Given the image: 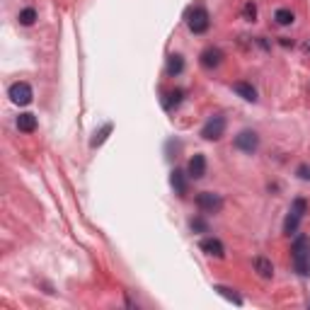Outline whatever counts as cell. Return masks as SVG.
Returning <instances> with one entry per match:
<instances>
[{
	"mask_svg": "<svg viewBox=\"0 0 310 310\" xmlns=\"http://www.w3.org/2000/svg\"><path fill=\"white\" fill-rule=\"evenodd\" d=\"M293 264H296V272L301 276L310 274V237L305 235L296 237V242H293Z\"/></svg>",
	"mask_w": 310,
	"mask_h": 310,
	"instance_id": "1",
	"label": "cell"
},
{
	"mask_svg": "<svg viewBox=\"0 0 310 310\" xmlns=\"http://www.w3.org/2000/svg\"><path fill=\"white\" fill-rule=\"evenodd\" d=\"M187 27L192 29L194 34H204L206 29H209V12L206 8H192L187 12Z\"/></svg>",
	"mask_w": 310,
	"mask_h": 310,
	"instance_id": "2",
	"label": "cell"
},
{
	"mask_svg": "<svg viewBox=\"0 0 310 310\" xmlns=\"http://www.w3.org/2000/svg\"><path fill=\"white\" fill-rule=\"evenodd\" d=\"M223 131H226V119L220 117V114H213V117L204 124L201 128V138H206V141H218L223 136Z\"/></svg>",
	"mask_w": 310,
	"mask_h": 310,
	"instance_id": "3",
	"label": "cell"
},
{
	"mask_svg": "<svg viewBox=\"0 0 310 310\" xmlns=\"http://www.w3.org/2000/svg\"><path fill=\"white\" fill-rule=\"evenodd\" d=\"M196 206H199L204 213H218L223 209V199L220 194H213V192H201L196 196Z\"/></svg>",
	"mask_w": 310,
	"mask_h": 310,
	"instance_id": "4",
	"label": "cell"
},
{
	"mask_svg": "<svg viewBox=\"0 0 310 310\" xmlns=\"http://www.w3.org/2000/svg\"><path fill=\"white\" fill-rule=\"evenodd\" d=\"M257 146H259V136H257L255 131H250V128L240 131L235 136V148H240L242 153H255Z\"/></svg>",
	"mask_w": 310,
	"mask_h": 310,
	"instance_id": "5",
	"label": "cell"
},
{
	"mask_svg": "<svg viewBox=\"0 0 310 310\" xmlns=\"http://www.w3.org/2000/svg\"><path fill=\"white\" fill-rule=\"evenodd\" d=\"M199 63L206 68V71H213V68H218L223 63V51L216 49V46H209V49H204L199 56Z\"/></svg>",
	"mask_w": 310,
	"mask_h": 310,
	"instance_id": "6",
	"label": "cell"
},
{
	"mask_svg": "<svg viewBox=\"0 0 310 310\" xmlns=\"http://www.w3.org/2000/svg\"><path fill=\"white\" fill-rule=\"evenodd\" d=\"M8 95H10V100L15 102V104H19V107H25V104L32 102V87H29L27 82H15Z\"/></svg>",
	"mask_w": 310,
	"mask_h": 310,
	"instance_id": "7",
	"label": "cell"
},
{
	"mask_svg": "<svg viewBox=\"0 0 310 310\" xmlns=\"http://www.w3.org/2000/svg\"><path fill=\"white\" fill-rule=\"evenodd\" d=\"M187 174L192 177V180H201L204 174H206V158L201 153H196L189 160V165H187Z\"/></svg>",
	"mask_w": 310,
	"mask_h": 310,
	"instance_id": "8",
	"label": "cell"
},
{
	"mask_svg": "<svg viewBox=\"0 0 310 310\" xmlns=\"http://www.w3.org/2000/svg\"><path fill=\"white\" fill-rule=\"evenodd\" d=\"M199 247L206 252V255H213V257L226 255V247H223V242H220L218 237H204V240L199 242Z\"/></svg>",
	"mask_w": 310,
	"mask_h": 310,
	"instance_id": "9",
	"label": "cell"
},
{
	"mask_svg": "<svg viewBox=\"0 0 310 310\" xmlns=\"http://www.w3.org/2000/svg\"><path fill=\"white\" fill-rule=\"evenodd\" d=\"M187 177H189V174H184L182 170H172V174H170V184H172V189L180 194V196L187 194Z\"/></svg>",
	"mask_w": 310,
	"mask_h": 310,
	"instance_id": "10",
	"label": "cell"
},
{
	"mask_svg": "<svg viewBox=\"0 0 310 310\" xmlns=\"http://www.w3.org/2000/svg\"><path fill=\"white\" fill-rule=\"evenodd\" d=\"M17 128H19V131H25V134H32V131L37 128V117H34V114H29V112L19 114V117H17Z\"/></svg>",
	"mask_w": 310,
	"mask_h": 310,
	"instance_id": "11",
	"label": "cell"
},
{
	"mask_svg": "<svg viewBox=\"0 0 310 310\" xmlns=\"http://www.w3.org/2000/svg\"><path fill=\"white\" fill-rule=\"evenodd\" d=\"M255 272L262 276V279H272L274 276V267L267 257H257L255 259Z\"/></svg>",
	"mask_w": 310,
	"mask_h": 310,
	"instance_id": "12",
	"label": "cell"
},
{
	"mask_svg": "<svg viewBox=\"0 0 310 310\" xmlns=\"http://www.w3.org/2000/svg\"><path fill=\"white\" fill-rule=\"evenodd\" d=\"M233 90H235L237 95H240L242 100H247V102H255L257 100V90L250 85V82H235V85H233Z\"/></svg>",
	"mask_w": 310,
	"mask_h": 310,
	"instance_id": "13",
	"label": "cell"
},
{
	"mask_svg": "<svg viewBox=\"0 0 310 310\" xmlns=\"http://www.w3.org/2000/svg\"><path fill=\"white\" fill-rule=\"evenodd\" d=\"M182 71H184V61H182V56L172 54L170 58H167V73H170V75H180Z\"/></svg>",
	"mask_w": 310,
	"mask_h": 310,
	"instance_id": "14",
	"label": "cell"
},
{
	"mask_svg": "<svg viewBox=\"0 0 310 310\" xmlns=\"http://www.w3.org/2000/svg\"><path fill=\"white\" fill-rule=\"evenodd\" d=\"M298 223H301V216L293 213V211H289V216H286V220H283V233H286V235L296 233V230H298Z\"/></svg>",
	"mask_w": 310,
	"mask_h": 310,
	"instance_id": "15",
	"label": "cell"
},
{
	"mask_svg": "<svg viewBox=\"0 0 310 310\" xmlns=\"http://www.w3.org/2000/svg\"><path fill=\"white\" fill-rule=\"evenodd\" d=\"M112 124H104V126L100 128V131H95V136H92V141H90V146L92 148H97V146H102V143H104V141H107V136H109L112 134Z\"/></svg>",
	"mask_w": 310,
	"mask_h": 310,
	"instance_id": "16",
	"label": "cell"
},
{
	"mask_svg": "<svg viewBox=\"0 0 310 310\" xmlns=\"http://www.w3.org/2000/svg\"><path fill=\"white\" fill-rule=\"evenodd\" d=\"M34 19H37V10H34V8H25L22 12H19V22H22L25 27L34 25Z\"/></svg>",
	"mask_w": 310,
	"mask_h": 310,
	"instance_id": "17",
	"label": "cell"
},
{
	"mask_svg": "<svg viewBox=\"0 0 310 310\" xmlns=\"http://www.w3.org/2000/svg\"><path fill=\"white\" fill-rule=\"evenodd\" d=\"M274 19H276L279 25H283V27H286V25H291V22H293V12H291V10H286V8H281V10H276Z\"/></svg>",
	"mask_w": 310,
	"mask_h": 310,
	"instance_id": "18",
	"label": "cell"
},
{
	"mask_svg": "<svg viewBox=\"0 0 310 310\" xmlns=\"http://www.w3.org/2000/svg\"><path fill=\"white\" fill-rule=\"evenodd\" d=\"M289 211H293V213H298V216H305V211H308V201L305 199H293V204H291V209Z\"/></svg>",
	"mask_w": 310,
	"mask_h": 310,
	"instance_id": "19",
	"label": "cell"
},
{
	"mask_svg": "<svg viewBox=\"0 0 310 310\" xmlns=\"http://www.w3.org/2000/svg\"><path fill=\"white\" fill-rule=\"evenodd\" d=\"M167 97H170V100L165 102V107H167V109H172V107H177V104L182 102V90H174V92H170Z\"/></svg>",
	"mask_w": 310,
	"mask_h": 310,
	"instance_id": "20",
	"label": "cell"
},
{
	"mask_svg": "<svg viewBox=\"0 0 310 310\" xmlns=\"http://www.w3.org/2000/svg\"><path fill=\"white\" fill-rule=\"evenodd\" d=\"M216 291L220 293V296H226V298H228V301H233V303H237V305H240V296H235V293H230V289H226V286H216Z\"/></svg>",
	"mask_w": 310,
	"mask_h": 310,
	"instance_id": "21",
	"label": "cell"
},
{
	"mask_svg": "<svg viewBox=\"0 0 310 310\" xmlns=\"http://www.w3.org/2000/svg\"><path fill=\"white\" fill-rule=\"evenodd\" d=\"M242 17L250 19V22H252V19L257 17V8H255V3H247L245 10H242Z\"/></svg>",
	"mask_w": 310,
	"mask_h": 310,
	"instance_id": "22",
	"label": "cell"
},
{
	"mask_svg": "<svg viewBox=\"0 0 310 310\" xmlns=\"http://www.w3.org/2000/svg\"><path fill=\"white\" fill-rule=\"evenodd\" d=\"M296 174H298L301 180H305V182H310V165H301V167L296 170Z\"/></svg>",
	"mask_w": 310,
	"mask_h": 310,
	"instance_id": "23",
	"label": "cell"
},
{
	"mask_svg": "<svg viewBox=\"0 0 310 310\" xmlns=\"http://www.w3.org/2000/svg\"><path fill=\"white\" fill-rule=\"evenodd\" d=\"M189 226H192V230H201V233H206V230H209V226H206L201 218H194Z\"/></svg>",
	"mask_w": 310,
	"mask_h": 310,
	"instance_id": "24",
	"label": "cell"
},
{
	"mask_svg": "<svg viewBox=\"0 0 310 310\" xmlns=\"http://www.w3.org/2000/svg\"><path fill=\"white\" fill-rule=\"evenodd\" d=\"M305 51H310V41H308V44H305Z\"/></svg>",
	"mask_w": 310,
	"mask_h": 310,
	"instance_id": "25",
	"label": "cell"
}]
</instances>
